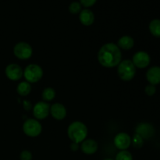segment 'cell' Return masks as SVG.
<instances>
[{"label":"cell","mask_w":160,"mask_h":160,"mask_svg":"<svg viewBox=\"0 0 160 160\" xmlns=\"http://www.w3.org/2000/svg\"><path fill=\"white\" fill-rule=\"evenodd\" d=\"M148 29L150 33L154 37L160 38V20L159 19H154L152 20L148 25Z\"/></svg>","instance_id":"cell-18"},{"label":"cell","mask_w":160,"mask_h":160,"mask_svg":"<svg viewBox=\"0 0 160 160\" xmlns=\"http://www.w3.org/2000/svg\"><path fill=\"white\" fill-rule=\"evenodd\" d=\"M96 1L97 0H80L81 4H82L85 7H90V6H93L96 2Z\"/></svg>","instance_id":"cell-25"},{"label":"cell","mask_w":160,"mask_h":160,"mask_svg":"<svg viewBox=\"0 0 160 160\" xmlns=\"http://www.w3.org/2000/svg\"><path fill=\"white\" fill-rule=\"evenodd\" d=\"M145 92L147 95L148 96H152L156 93V85H152V84H148L145 88Z\"/></svg>","instance_id":"cell-23"},{"label":"cell","mask_w":160,"mask_h":160,"mask_svg":"<svg viewBox=\"0 0 160 160\" xmlns=\"http://www.w3.org/2000/svg\"><path fill=\"white\" fill-rule=\"evenodd\" d=\"M134 40L132 37L129 35L122 36L117 42V46L120 48V50H130L134 47Z\"/></svg>","instance_id":"cell-16"},{"label":"cell","mask_w":160,"mask_h":160,"mask_svg":"<svg viewBox=\"0 0 160 160\" xmlns=\"http://www.w3.org/2000/svg\"><path fill=\"white\" fill-rule=\"evenodd\" d=\"M135 134L140 135L142 138L149 139L154 135L155 129L152 124L148 123H141L135 128Z\"/></svg>","instance_id":"cell-11"},{"label":"cell","mask_w":160,"mask_h":160,"mask_svg":"<svg viewBox=\"0 0 160 160\" xmlns=\"http://www.w3.org/2000/svg\"><path fill=\"white\" fill-rule=\"evenodd\" d=\"M67 109L59 102L50 106V114L56 120H62L67 116Z\"/></svg>","instance_id":"cell-12"},{"label":"cell","mask_w":160,"mask_h":160,"mask_svg":"<svg viewBox=\"0 0 160 160\" xmlns=\"http://www.w3.org/2000/svg\"><path fill=\"white\" fill-rule=\"evenodd\" d=\"M23 131L28 137H38L42 131V124L36 119H28L23 124Z\"/></svg>","instance_id":"cell-5"},{"label":"cell","mask_w":160,"mask_h":160,"mask_svg":"<svg viewBox=\"0 0 160 160\" xmlns=\"http://www.w3.org/2000/svg\"><path fill=\"white\" fill-rule=\"evenodd\" d=\"M98 62L106 68H112L122 61V52L117 44L109 42L103 45L98 52Z\"/></svg>","instance_id":"cell-1"},{"label":"cell","mask_w":160,"mask_h":160,"mask_svg":"<svg viewBox=\"0 0 160 160\" xmlns=\"http://www.w3.org/2000/svg\"><path fill=\"white\" fill-rule=\"evenodd\" d=\"M115 160H133V156L128 150H123L117 153Z\"/></svg>","instance_id":"cell-21"},{"label":"cell","mask_w":160,"mask_h":160,"mask_svg":"<svg viewBox=\"0 0 160 160\" xmlns=\"http://www.w3.org/2000/svg\"><path fill=\"white\" fill-rule=\"evenodd\" d=\"M79 20L84 26H90L95 21V15L90 9H81V11L80 12Z\"/></svg>","instance_id":"cell-15"},{"label":"cell","mask_w":160,"mask_h":160,"mask_svg":"<svg viewBox=\"0 0 160 160\" xmlns=\"http://www.w3.org/2000/svg\"><path fill=\"white\" fill-rule=\"evenodd\" d=\"M70 149H71V151L76 152L79 149V144L75 143V142H72V143L70 144Z\"/></svg>","instance_id":"cell-26"},{"label":"cell","mask_w":160,"mask_h":160,"mask_svg":"<svg viewBox=\"0 0 160 160\" xmlns=\"http://www.w3.org/2000/svg\"><path fill=\"white\" fill-rule=\"evenodd\" d=\"M117 73L122 81H130L135 76L136 67H134L132 61L130 59H124L119 63Z\"/></svg>","instance_id":"cell-3"},{"label":"cell","mask_w":160,"mask_h":160,"mask_svg":"<svg viewBox=\"0 0 160 160\" xmlns=\"http://www.w3.org/2000/svg\"><path fill=\"white\" fill-rule=\"evenodd\" d=\"M23 77L30 84L37 83L43 77V70L38 64H29L23 70Z\"/></svg>","instance_id":"cell-4"},{"label":"cell","mask_w":160,"mask_h":160,"mask_svg":"<svg viewBox=\"0 0 160 160\" xmlns=\"http://www.w3.org/2000/svg\"><path fill=\"white\" fill-rule=\"evenodd\" d=\"M42 99L44 100V102H48L52 101L54 99V98L56 97V91L52 88L48 87L46 88H45L42 92Z\"/></svg>","instance_id":"cell-19"},{"label":"cell","mask_w":160,"mask_h":160,"mask_svg":"<svg viewBox=\"0 0 160 160\" xmlns=\"http://www.w3.org/2000/svg\"><path fill=\"white\" fill-rule=\"evenodd\" d=\"M50 113V105L46 102H38L33 108V114L36 120H44Z\"/></svg>","instance_id":"cell-8"},{"label":"cell","mask_w":160,"mask_h":160,"mask_svg":"<svg viewBox=\"0 0 160 160\" xmlns=\"http://www.w3.org/2000/svg\"><path fill=\"white\" fill-rule=\"evenodd\" d=\"M13 53L17 58L20 59H28L33 54L32 47L25 42H18L13 48Z\"/></svg>","instance_id":"cell-6"},{"label":"cell","mask_w":160,"mask_h":160,"mask_svg":"<svg viewBox=\"0 0 160 160\" xmlns=\"http://www.w3.org/2000/svg\"><path fill=\"white\" fill-rule=\"evenodd\" d=\"M69 10L73 14L78 13L81 11V4L78 2H72L69 6Z\"/></svg>","instance_id":"cell-22"},{"label":"cell","mask_w":160,"mask_h":160,"mask_svg":"<svg viewBox=\"0 0 160 160\" xmlns=\"http://www.w3.org/2000/svg\"><path fill=\"white\" fill-rule=\"evenodd\" d=\"M131 61L136 68L145 69L150 64L151 58H150L149 54L146 52L139 51L134 53Z\"/></svg>","instance_id":"cell-7"},{"label":"cell","mask_w":160,"mask_h":160,"mask_svg":"<svg viewBox=\"0 0 160 160\" xmlns=\"http://www.w3.org/2000/svg\"><path fill=\"white\" fill-rule=\"evenodd\" d=\"M33 156L32 153L28 150H23L21 152L20 155V160H32Z\"/></svg>","instance_id":"cell-24"},{"label":"cell","mask_w":160,"mask_h":160,"mask_svg":"<svg viewBox=\"0 0 160 160\" xmlns=\"http://www.w3.org/2000/svg\"><path fill=\"white\" fill-rule=\"evenodd\" d=\"M17 93L21 96H27L29 95L31 92V86L30 83L28 81H22L17 85Z\"/></svg>","instance_id":"cell-17"},{"label":"cell","mask_w":160,"mask_h":160,"mask_svg":"<svg viewBox=\"0 0 160 160\" xmlns=\"http://www.w3.org/2000/svg\"><path fill=\"white\" fill-rule=\"evenodd\" d=\"M114 145L120 151L127 150L131 145V138L125 132H120L114 138Z\"/></svg>","instance_id":"cell-10"},{"label":"cell","mask_w":160,"mask_h":160,"mask_svg":"<svg viewBox=\"0 0 160 160\" xmlns=\"http://www.w3.org/2000/svg\"><path fill=\"white\" fill-rule=\"evenodd\" d=\"M144 144V139L141 137L138 134H135L134 135V137L131 138V145L134 146V148L139 149V148H142Z\"/></svg>","instance_id":"cell-20"},{"label":"cell","mask_w":160,"mask_h":160,"mask_svg":"<svg viewBox=\"0 0 160 160\" xmlns=\"http://www.w3.org/2000/svg\"><path fill=\"white\" fill-rule=\"evenodd\" d=\"M146 79L150 84L157 85L160 84V67L154 66L147 70Z\"/></svg>","instance_id":"cell-13"},{"label":"cell","mask_w":160,"mask_h":160,"mask_svg":"<svg viewBox=\"0 0 160 160\" xmlns=\"http://www.w3.org/2000/svg\"><path fill=\"white\" fill-rule=\"evenodd\" d=\"M88 128L84 123L81 121H74L69 125L67 128V135L72 142L81 143L88 136Z\"/></svg>","instance_id":"cell-2"},{"label":"cell","mask_w":160,"mask_h":160,"mask_svg":"<svg viewBox=\"0 0 160 160\" xmlns=\"http://www.w3.org/2000/svg\"><path fill=\"white\" fill-rule=\"evenodd\" d=\"M104 160H113V159H104Z\"/></svg>","instance_id":"cell-27"},{"label":"cell","mask_w":160,"mask_h":160,"mask_svg":"<svg viewBox=\"0 0 160 160\" xmlns=\"http://www.w3.org/2000/svg\"><path fill=\"white\" fill-rule=\"evenodd\" d=\"M5 73L8 79L10 81H17L21 79L22 77L23 76V70L18 64L11 63L6 67Z\"/></svg>","instance_id":"cell-9"},{"label":"cell","mask_w":160,"mask_h":160,"mask_svg":"<svg viewBox=\"0 0 160 160\" xmlns=\"http://www.w3.org/2000/svg\"><path fill=\"white\" fill-rule=\"evenodd\" d=\"M81 149L84 154L93 155L98 151V145L94 139H85L81 142Z\"/></svg>","instance_id":"cell-14"}]
</instances>
